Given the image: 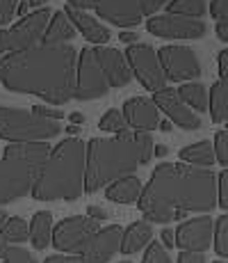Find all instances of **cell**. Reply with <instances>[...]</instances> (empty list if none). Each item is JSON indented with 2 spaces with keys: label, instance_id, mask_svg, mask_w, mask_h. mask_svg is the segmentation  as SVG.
Wrapping results in <instances>:
<instances>
[{
  "label": "cell",
  "instance_id": "11",
  "mask_svg": "<svg viewBox=\"0 0 228 263\" xmlns=\"http://www.w3.org/2000/svg\"><path fill=\"white\" fill-rule=\"evenodd\" d=\"M98 229H100L98 222L89 220L85 215H73L55 227L50 242L55 245V250L64 252V254H80Z\"/></svg>",
  "mask_w": 228,
  "mask_h": 263
},
{
  "label": "cell",
  "instance_id": "8",
  "mask_svg": "<svg viewBox=\"0 0 228 263\" xmlns=\"http://www.w3.org/2000/svg\"><path fill=\"white\" fill-rule=\"evenodd\" d=\"M110 92V83L96 58V48H82L75 60V101H96Z\"/></svg>",
  "mask_w": 228,
  "mask_h": 263
},
{
  "label": "cell",
  "instance_id": "14",
  "mask_svg": "<svg viewBox=\"0 0 228 263\" xmlns=\"http://www.w3.org/2000/svg\"><path fill=\"white\" fill-rule=\"evenodd\" d=\"M212 229H215V220L210 215H199L192 217V220H185L174 231L176 245L182 252H201L203 254L212 242Z\"/></svg>",
  "mask_w": 228,
  "mask_h": 263
},
{
  "label": "cell",
  "instance_id": "50",
  "mask_svg": "<svg viewBox=\"0 0 228 263\" xmlns=\"http://www.w3.org/2000/svg\"><path fill=\"white\" fill-rule=\"evenodd\" d=\"M153 151H155V156H160V158H162V156H167V146H153Z\"/></svg>",
  "mask_w": 228,
  "mask_h": 263
},
{
  "label": "cell",
  "instance_id": "17",
  "mask_svg": "<svg viewBox=\"0 0 228 263\" xmlns=\"http://www.w3.org/2000/svg\"><path fill=\"white\" fill-rule=\"evenodd\" d=\"M121 234H123V229H121L119 224L103 227V229H98L91 236V240L87 242V247H85L80 254L89 263H108L116 252H119Z\"/></svg>",
  "mask_w": 228,
  "mask_h": 263
},
{
  "label": "cell",
  "instance_id": "10",
  "mask_svg": "<svg viewBox=\"0 0 228 263\" xmlns=\"http://www.w3.org/2000/svg\"><path fill=\"white\" fill-rule=\"evenodd\" d=\"M67 7L80 9V12L94 9L100 18L116 28H135L144 18L137 0H67Z\"/></svg>",
  "mask_w": 228,
  "mask_h": 263
},
{
  "label": "cell",
  "instance_id": "45",
  "mask_svg": "<svg viewBox=\"0 0 228 263\" xmlns=\"http://www.w3.org/2000/svg\"><path fill=\"white\" fill-rule=\"evenodd\" d=\"M119 39L121 42H126V44H139V32H121L119 34Z\"/></svg>",
  "mask_w": 228,
  "mask_h": 263
},
{
  "label": "cell",
  "instance_id": "7",
  "mask_svg": "<svg viewBox=\"0 0 228 263\" xmlns=\"http://www.w3.org/2000/svg\"><path fill=\"white\" fill-rule=\"evenodd\" d=\"M50 14H53L50 7H39L37 12L23 16L12 28H0V55L18 53V50L42 44L46 25L50 21Z\"/></svg>",
  "mask_w": 228,
  "mask_h": 263
},
{
  "label": "cell",
  "instance_id": "37",
  "mask_svg": "<svg viewBox=\"0 0 228 263\" xmlns=\"http://www.w3.org/2000/svg\"><path fill=\"white\" fill-rule=\"evenodd\" d=\"M137 3H139L141 16H155V12L164 7L169 0H137Z\"/></svg>",
  "mask_w": 228,
  "mask_h": 263
},
{
  "label": "cell",
  "instance_id": "18",
  "mask_svg": "<svg viewBox=\"0 0 228 263\" xmlns=\"http://www.w3.org/2000/svg\"><path fill=\"white\" fill-rule=\"evenodd\" d=\"M96 58H98L100 67H103L105 76H108L110 87H126L133 80L130 67L126 62V55L116 48H100L96 46Z\"/></svg>",
  "mask_w": 228,
  "mask_h": 263
},
{
  "label": "cell",
  "instance_id": "38",
  "mask_svg": "<svg viewBox=\"0 0 228 263\" xmlns=\"http://www.w3.org/2000/svg\"><path fill=\"white\" fill-rule=\"evenodd\" d=\"M32 112H34V115H39V117H44V119H53V121H59V119L64 117L62 110H57V108H48V105H32Z\"/></svg>",
  "mask_w": 228,
  "mask_h": 263
},
{
  "label": "cell",
  "instance_id": "23",
  "mask_svg": "<svg viewBox=\"0 0 228 263\" xmlns=\"http://www.w3.org/2000/svg\"><path fill=\"white\" fill-rule=\"evenodd\" d=\"M178 158L182 160V165H190V167H199V170H212L215 165V151H212V142L201 140L190 146H182Z\"/></svg>",
  "mask_w": 228,
  "mask_h": 263
},
{
  "label": "cell",
  "instance_id": "22",
  "mask_svg": "<svg viewBox=\"0 0 228 263\" xmlns=\"http://www.w3.org/2000/svg\"><path fill=\"white\" fill-rule=\"evenodd\" d=\"M153 238V229H151L149 222L144 220H137L128 229L121 234V245H119V252L121 254H135V252L144 250L146 245Z\"/></svg>",
  "mask_w": 228,
  "mask_h": 263
},
{
  "label": "cell",
  "instance_id": "51",
  "mask_svg": "<svg viewBox=\"0 0 228 263\" xmlns=\"http://www.w3.org/2000/svg\"><path fill=\"white\" fill-rule=\"evenodd\" d=\"M5 220H7V213H5V211H3V209H0V227H3V224H5Z\"/></svg>",
  "mask_w": 228,
  "mask_h": 263
},
{
  "label": "cell",
  "instance_id": "41",
  "mask_svg": "<svg viewBox=\"0 0 228 263\" xmlns=\"http://www.w3.org/2000/svg\"><path fill=\"white\" fill-rule=\"evenodd\" d=\"M87 217H89V220H94V222H100V220H105V217H108V211L100 209V206H89V209H87Z\"/></svg>",
  "mask_w": 228,
  "mask_h": 263
},
{
  "label": "cell",
  "instance_id": "2",
  "mask_svg": "<svg viewBox=\"0 0 228 263\" xmlns=\"http://www.w3.org/2000/svg\"><path fill=\"white\" fill-rule=\"evenodd\" d=\"M137 206L149 224L182 220L187 213H210L217 206V174L182 163H162L153 170Z\"/></svg>",
  "mask_w": 228,
  "mask_h": 263
},
{
  "label": "cell",
  "instance_id": "39",
  "mask_svg": "<svg viewBox=\"0 0 228 263\" xmlns=\"http://www.w3.org/2000/svg\"><path fill=\"white\" fill-rule=\"evenodd\" d=\"M44 263H89L82 254H55L48 256Z\"/></svg>",
  "mask_w": 228,
  "mask_h": 263
},
{
  "label": "cell",
  "instance_id": "25",
  "mask_svg": "<svg viewBox=\"0 0 228 263\" xmlns=\"http://www.w3.org/2000/svg\"><path fill=\"white\" fill-rule=\"evenodd\" d=\"M178 99L192 112H205L208 110V89L205 85L201 83H182L178 89H176Z\"/></svg>",
  "mask_w": 228,
  "mask_h": 263
},
{
  "label": "cell",
  "instance_id": "49",
  "mask_svg": "<svg viewBox=\"0 0 228 263\" xmlns=\"http://www.w3.org/2000/svg\"><path fill=\"white\" fill-rule=\"evenodd\" d=\"M158 128H160V130H164V133H169V130L174 128V126H171L169 121H160V124H158Z\"/></svg>",
  "mask_w": 228,
  "mask_h": 263
},
{
  "label": "cell",
  "instance_id": "13",
  "mask_svg": "<svg viewBox=\"0 0 228 263\" xmlns=\"http://www.w3.org/2000/svg\"><path fill=\"white\" fill-rule=\"evenodd\" d=\"M153 37L162 39H203L208 28L199 18H185V16H174V14H162V16H151L146 23Z\"/></svg>",
  "mask_w": 228,
  "mask_h": 263
},
{
  "label": "cell",
  "instance_id": "9",
  "mask_svg": "<svg viewBox=\"0 0 228 263\" xmlns=\"http://www.w3.org/2000/svg\"><path fill=\"white\" fill-rule=\"evenodd\" d=\"M126 62L130 67V73L137 76L141 85L149 92H160L167 87V78L162 71V64L158 58V50L149 44H133L126 50Z\"/></svg>",
  "mask_w": 228,
  "mask_h": 263
},
{
  "label": "cell",
  "instance_id": "47",
  "mask_svg": "<svg viewBox=\"0 0 228 263\" xmlns=\"http://www.w3.org/2000/svg\"><path fill=\"white\" fill-rule=\"evenodd\" d=\"M28 9H30V5H28V3H18L16 14H21V16H28Z\"/></svg>",
  "mask_w": 228,
  "mask_h": 263
},
{
  "label": "cell",
  "instance_id": "19",
  "mask_svg": "<svg viewBox=\"0 0 228 263\" xmlns=\"http://www.w3.org/2000/svg\"><path fill=\"white\" fill-rule=\"evenodd\" d=\"M64 14L69 16V21L73 23L75 32H82V37L91 44H108L112 39V32H110L105 25H100V21H96L91 14L87 12H80V9L73 7H64Z\"/></svg>",
  "mask_w": 228,
  "mask_h": 263
},
{
  "label": "cell",
  "instance_id": "42",
  "mask_svg": "<svg viewBox=\"0 0 228 263\" xmlns=\"http://www.w3.org/2000/svg\"><path fill=\"white\" fill-rule=\"evenodd\" d=\"M228 78V50H221L219 53V80Z\"/></svg>",
  "mask_w": 228,
  "mask_h": 263
},
{
  "label": "cell",
  "instance_id": "26",
  "mask_svg": "<svg viewBox=\"0 0 228 263\" xmlns=\"http://www.w3.org/2000/svg\"><path fill=\"white\" fill-rule=\"evenodd\" d=\"M208 108H210V117L215 124H224L228 117V87L226 80H217L210 87V101H208Z\"/></svg>",
  "mask_w": 228,
  "mask_h": 263
},
{
  "label": "cell",
  "instance_id": "21",
  "mask_svg": "<svg viewBox=\"0 0 228 263\" xmlns=\"http://www.w3.org/2000/svg\"><path fill=\"white\" fill-rule=\"evenodd\" d=\"M75 34H78V32H75L73 23L69 21L67 14H64V12H53V14H50L48 25H46V32L42 37V44H48V46H59V44H69Z\"/></svg>",
  "mask_w": 228,
  "mask_h": 263
},
{
  "label": "cell",
  "instance_id": "5",
  "mask_svg": "<svg viewBox=\"0 0 228 263\" xmlns=\"http://www.w3.org/2000/svg\"><path fill=\"white\" fill-rule=\"evenodd\" d=\"M50 154L48 142H28V144H7L0 156V206L21 199L42 172L46 158Z\"/></svg>",
  "mask_w": 228,
  "mask_h": 263
},
{
  "label": "cell",
  "instance_id": "44",
  "mask_svg": "<svg viewBox=\"0 0 228 263\" xmlns=\"http://www.w3.org/2000/svg\"><path fill=\"white\" fill-rule=\"evenodd\" d=\"M217 37L221 42H228V21H217Z\"/></svg>",
  "mask_w": 228,
  "mask_h": 263
},
{
  "label": "cell",
  "instance_id": "46",
  "mask_svg": "<svg viewBox=\"0 0 228 263\" xmlns=\"http://www.w3.org/2000/svg\"><path fill=\"white\" fill-rule=\"evenodd\" d=\"M71 121H73V124L75 126H80V124H85V115H80V112H73V115H71V117H69Z\"/></svg>",
  "mask_w": 228,
  "mask_h": 263
},
{
  "label": "cell",
  "instance_id": "6",
  "mask_svg": "<svg viewBox=\"0 0 228 263\" xmlns=\"http://www.w3.org/2000/svg\"><path fill=\"white\" fill-rule=\"evenodd\" d=\"M62 133V126L53 119H44L32 110L5 108L0 105V140L9 144L48 142Z\"/></svg>",
  "mask_w": 228,
  "mask_h": 263
},
{
  "label": "cell",
  "instance_id": "16",
  "mask_svg": "<svg viewBox=\"0 0 228 263\" xmlns=\"http://www.w3.org/2000/svg\"><path fill=\"white\" fill-rule=\"evenodd\" d=\"M121 115H123L128 128H133L135 133H151L160 124V110L146 96H133V99H128L123 103Z\"/></svg>",
  "mask_w": 228,
  "mask_h": 263
},
{
  "label": "cell",
  "instance_id": "12",
  "mask_svg": "<svg viewBox=\"0 0 228 263\" xmlns=\"http://www.w3.org/2000/svg\"><path fill=\"white\" fill-rule=\"evenodd\" d=\"M164 78L171 83H194L201 76V62L196 53L187 46H162L158 48Z\"/></svg>",
  "mask_w": 228,
  "mask_h": 263
},
{
  "label": "cell",
  "instance_id": "43",
  "mask_svg": "<svg viewBox=\"0 0 228 263\" xmlns=\"http://www.w3.org/2000/svg\"><path fill=\"white\" fill-rule=\"evenodd\" d=\"M162 247H174L176 245V236H174V231L171 229H164L162 231V242H160Z\"/></svg>",
  "mask_w": 228,
  "mask_h": 263
},
{
  "label": "cell",
  "instance_id": "20",
  "mask_svg": "<svg viewBox=\"0 0 228 263\" xmlns=\"http://www.w3.org/2000/svg\"><path fill=\"white\" fill-rule=\"evenodd\" d=\"M141 190H144L141 181L135 174H130V176H123V179H116L114 183H110L105 188V197L110 201H116V204H137L141 197Z\"/></svg>",
  "mask_w": 228,
  "mask_h": 263
},
{
  "label": "cell",
  "instance_id": "3",
  "mask_svg": "<svg viewBox=\"0 0 228 263\" xmlns=\"http://www.w3.org/2000/svg\"><path fill=\"white\" fill-rule=\"evenodd\" d=\"M153 146L149 133H123L85 142V192H98L144 167L153 158Z\"/></svg>",
  "mask_w": 228,
  "mask_h": 263
},
{
  "label": "cell",
  "instance_id": "32",
  "mask_svg": "<svg viewBox=\"0 0 228 263\" xmlns=\"http://www.w3.org/2000/svg\"><path fill=\"white\" fill-rule=\"evenodd\" d=\"M212 151H215V163H219L221 170H226L228 167V133L226 130H219L215 135Z\"/></svg>",
  "mask_w": 228,
  "mask_h": 263
},
{
  "label": "cell",
  "instance_id": "35",
  "mask_svg": "<svg viewBox=\"0 0 228 263\" xmlns=\"http://www.w3.org/2000/svg\"><path fill=\"white\" fill-rule=\"evenodd\" d=\"M16 7L18 0H0V28L9 25V21L16 16Z\"/></svg>",
  "mask_w": 228,
  "mask_h": 263
},
{
  "label": "cell",
  "instance_id": "36",
  "mask_svg": "<svg viewBox=\"0 0 228 263\" xmlns=\"http://www.w3.org/2000/svg\"><path fill=\"white\" fill-rule=\"evenodd\" d=\"M210 16L215 18V21H228V0H212Z\"/></svg>",
  "mask_w": 228,
  "mask_h": 263
},
{
  "label": "cell",
  "instance_id": "15",
  "mask_svg": "<svg viewBox=\"0 0 228 263\" xmlns=\"http://www.w3.org/2000/svg\"><path fill=\"white\" fill-rule=\"evenodd\" d=\"M151 101H153L155 108L162 110V112L169 117L171 126H178L182 130H199L201 128L199 115L192 112V110L182 103L174 87H164V89H160V92H155Z\"/></svg>",
  "mask_w": 228,
  "mask_h": 263
},
{
  "label": "cell",
  "instance_id": "27",
  "mask_svg": "<svg viewBox=\"0 0 228 263\" xmlns=\"http://www.w3.org/2000/svg\"><path fill=\"white\" fill-rule=\"evenodd\" d=\"M30 240L28 222L23 217H7L5 224L0 227V242L5 245H18V242Z\"/></svg>",
  "mask_w": 228,
  "mask_h": 263
},
{
  "label": "cell",
  "instance_id": "28",
  "mask_svg": "<svg viewBox=\"0 0 228 263\" xmlns=\"http://www.w3.org/2000/svg\"><path fill=\"white\" fill-rule=\"evenodd\" d=\"M167 14L185 18H199L205 14V0H169L167 3Z\"/></svg>",
  "mask_w": 228,
  "mask_h": 263
},
{
  "label": "cell",
  "instance_id": "30",
  "mask_svg": "<svg viewBox=\"0 0 228 263\" xmlns=\"http://www.w3.org/2000/svg\"><path fill=\"white\" fill-rule=\"evenodd\" d=\"M98 128L100 130H108V133H116V135L128 133V124H126L123 115H121L119 110H108V112L100 117Z\"/></svg>",
  "mask_w": 228,
  "mask_h": 263
},
{
  "label": "cell",
  "instance_id": "1",
  "mask_svg": "<svg viewBox=\"0 0 228 263\" xmlns=\"http://www.w3.org/2000/svg\"><path fill=\"white\" fill-rule=\"evenodd\" d=\"M78 50L71 44L32 48L0 58V83L7 92L32 94L50 105H64L73 99Z\"/></svg>",
  "mask_w": 228,
  "mask_h": 263
},
{
  "label": "cell",
  "instance_id": "33",
  "mask_svg": "<svg viewBox=\"0 0 228 263\" xmlns=\"http://www.w3.org/2000/svg\"><path fill=\"white\" fill-rule=\"evenodd\" d=\"M141 263H171V259H169V254H167L164 247L155 240V242H149V250H146L144 261Z\"/></svg>",
  "mask_w": 228,
  "mask_h": 263
},
{
  "label": "cell",
  "instance_id": "40",
  "mask_svg": "<svg viewBox=\"0 0 228 263\" xmlns=\"http://www.w3.org/2000/svg\"><path fill=\"white\" fill-rule=\"evenodd\" d=\"M178 263H205V256L201 252H180Z\"/></svg>",
  "mask_w": 228,
  "mask_h": 263
},
{
  "label": "cell",
  "instance_id": "29",
  "mask_svg": "<svg viewBox=\"0 0 228 263\" xmlns=\"http://www.w3.org/2000/svg\"><path fill=\"white\" fill-rule=\"evenodd\" d=\"M212 245L219 256H228V215H219L212 229Z\"/></svg>",
  "mask_w": 228,
  "mask_h": 263
},
{
  "label": "cell",
  "instance_id": "24",
  "mask_svg": "<svg viewBox=\"0 0 228 263\" xmlns=\"http://www.w3.org/2000/svg\"><path fill=\"white\" fill-rule=\"evenodd\" d=\"M30 242L34 250H46L50 245V236H53V213L48 211H37L30 220Z\"/></svg>",
  "mask_w": 228,
  "mask_h": 263
},
{
  "label": "cell",
  "instance_id": "34",
  "mask_svg": "<svg viewBox=\"0 0 228 263\" xmlns=\"http://www.w3.org/2000/svg\"><path fill=\"white\" fill-rule=\"evenodd\" d=\"M217 206L228 209V170H221L217 174Z\"/></svg>",
  "mask_w": 228,
  "mask_h": 263
},
{
  "label": "cell",
  "instance_id": "48",
  "mask_svg": "<svg viewBox=\"0 0 228 263\" xmlns=\"http://www.w3.org/2000/svg\"><path fill=\"white\" fill-rule=\"evenodd\" d=\"M25 3H28L30 7H44V5H48V0H25Z\"/></svg>",
  "mask_w": 228,
  "mask_h": 263
},
{
  "label": "cell",
  "instance_id": "31",
  "mask_svg": "<svg viewBox=\"0 0 228 263\" xmlns=\"http://www.w3.org/2000/svg\"><path fill=\"white\" fill-rule=\"evenodd\" d=\"M0 261L3 263H37L28 250H23L18 245H5V242H0Z\"/></svg>",
  "mask_w": 228,
  "mask_h": 263
},
{
  "label": "cell",
  "instance_id": "52",
  "mask_svg": "<svg viewBox=\"0 0 228 263\" xmlns=\"http://www.w3.org/2000/svg\"><path fill=\"white\" fill-rule=\"evenodd\" d=\"M215 263H226V261H224V259H219V261H215Z\"/></svg>",
  "mask_w": 228,
  "mask_h": 263
},
{
  "label": "cell",
  "instance_id": "53",
  "mask_svg": "<svg viewBox=\"0 0 228 263\" xmlns=\"http://www.w3.org/2000/svg\"><path fill=\"white\" fill-rule=\"evenodd\" d=\"M121 263H130V261H121Z\"/></svg>",
  "mask_w": 228,
  "mask_h": 263
},
{
  "label": "cell",
  "instance_id": "4",
  "mask_svg": "<svg viewBox=\"0 0 228 263\" xmlns=\"http://www.w3.org/2000/svg\"><path fill=\"white\" fill-rule=\"evenodd\" d=\"M85 192V142L64 138L50 149L30 195L37 201H73Z\"/></svg>",
  "mask_w": 228,
  "mask_h": 263
}]
</instances>
